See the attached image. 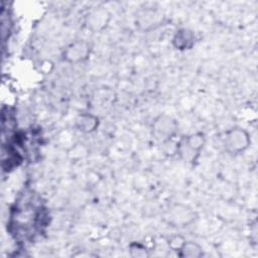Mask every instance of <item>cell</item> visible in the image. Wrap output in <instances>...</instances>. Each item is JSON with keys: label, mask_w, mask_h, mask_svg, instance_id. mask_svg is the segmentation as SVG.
Returning a JSON list of instances; mask_svg holds the SVG:
<instances>
[{"label": "cell", "mask_w": 258, "mask_h": 258, "mask_svg": "<svg viewBox=\"0 0 258 258\" xmlns=\"http://www.w3.org/2000/svg\"><path fill=\"white\" fill-rule=\"evenodd\" d=\"M205 143L206 136L203 132L182 136L176 145V153L185 162L194 164L199 159Z\"/></svg>", "instance_id": "1"}, {"label": "cell", "mask_w": 258, "mask_h": 258, "mask_svg": "<svg viewBox=\"0 0 258 258\" xmlns=\"http://www.w3.org/2000/svg\"><path fill=\"white\" fill-rule=\"evenodd\" d=\"M251 143V138L247 130L241 127H234L225 132L223 146L225 150L233 155L245 152Z\"/></svg>", "instance_id": "2"}, {"label": "cell", "mask_w": 258, "mask_h": 258, "mask_svg": "<svg viewBox=\"0 0 258 258\" xmlns=\"http://www.w3.org/2000/svg\"><path fill=\"white\" fill-rule=\"evenodd\" d=\"M177 121L167 114L158 115L154 118L151 124V133L153 138L161 143L170 141L177 133Z\"/></svg>", "instance_id": "3"}, {"label": "cell", "mask_w": 258, "mask_h": 258, "mask_svg": "<svg viewBox=\"0 0 258 258\" xmlns=\"http://www.w3.org/2000/svg\"><path fill=\"white\" fill-rule=\"evenodd\" d=\"M164 220L173 227H186L196 220V213L189 207L177 204L166 211Z\"/></svg>", "instance_id": "4"}, {"label": "cell", "mask_w": 258, "mask_h": 258, "mask_svg": "<svg viewBox=\"0 0 258 258\" xmlns=\"http://www.w3.org/2000/svg\"><path fill=\"white\" fill-rule=\"evenodd\" d=\"M91 53V45L85 40H76L66 46L62 51V59L69 63H81L86 61Z\"/></svg>", "instance_id": "5"}, {"label": "cell", "mask_w": 258, "mask_h": 258, "mask_svg": "<svg viewBox=\"0 0 258 258\" xmlns=\"http://www.w3.org/2000/svg\"><path fill=\"white\" fill-rule=\"evenodd\" d=\"M110 20V12L103 7H98L87 15L86 25L92 31H102L108 26Z\"/></svg>", "instance_id": "6"}, {"label": "cell", "mask_w": 258, "mask_h": 258, "mask_svg": "<svg viewBox=\"0 0 258 258\" xmlns=\"http://www.w3.org/2000/svg\"><path fill=\"white\" fill-rule=\"evenodd\" d=\"M100 125L99 117L91 113H82L75 120L76 128L85 134L95 132Z\"/></svg>", "instance_id": "7"}, {"label": "cell", "mask_w": 258, "mask_h": 258, "mask_svg": "<svg viewBox=\"0 0 258 258\" xmlns=\"http://www.w3.org/2000/svg\"><path fill=\"white\" fill-rule=\"evenodd\" d=\"M195 44V33L188 28L178 29L172 37V45L178 50L190 49Z\"/></svg>", "instance_id": "8"}, {"label": "cell", "mask_w": 258, "mask_h": 258, "mask_svg": "<svg viewBox=\"0 0 258 258\" xmlns=\"http://www.w3.org/2000/svg\"><path fill=\"white\" fill-rule=\"evenodd\" d=\"M179 257L183 258H200L203 256V248L194 241H185L177 251Z\"/></svg>", "instance_id": "9"}, {"label": "cell", "mask_w": 258, "mask_h": 258, "mask_svg": "<svg viewBox=\"0 0 258 258\" xmlns=\"http://www.w3.org/2000/svg\"><path fill=\"white\" fill-rule=\"evenodd\" d=\"M185 242L184 238L179 236V235H174L168 239V246L173 250V251H178L182 244Z\"/></svg>", "instance_id": "10"}, {"label": "cell", "mask_w": 258, "mask_h": 258, "mask_svg": "<svg viewBox=\"0 0 258 258\" xmlns=\"http://www.w3.org/2000/svg\"><path fill=\"white\" fill-rule=\"evenodd\" d=\"M129 251H130L131 256H133V257H145V256H148L147 251L140 244H136V243L131 244Z\"/></svg>", "instance_id": "11"}]
</instances>
